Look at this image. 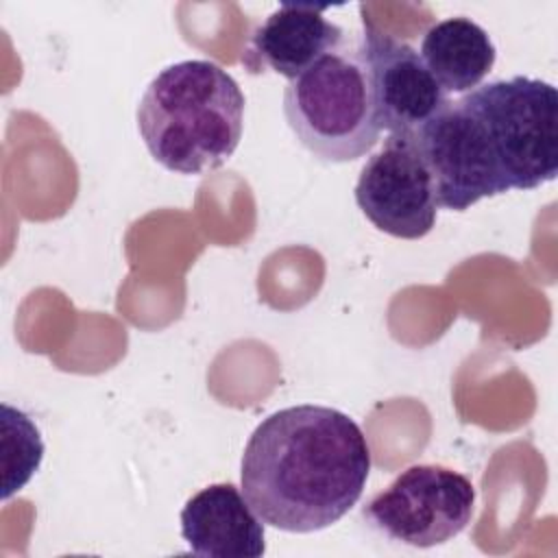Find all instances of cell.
Masks as SVG:
<instances>
[{
  "mask_svg": "<svg viewBox=\"0 0 558 558\" xmlns=\"http://www.w3.org/2000/svg\"><path fill=\"white\" fill-rule=\"evenodd\" d=\"M371 447L360 425L327 405H290L266 416L242 453V493L255 514L283 532L338 523L362 497Z\"/></svg>",
  "mask_w": 558,
  "mask_h": 558,
  "instance_id": "cell-1",
  "label": "cell"
},
{
  "mask_svg": "<svg viewBox=\"0 0 558 558\" xmlns=\"http://www.w3.org/2000/svg\"><path fill=\"white\" fill-rule=\"evenodd\" d=\"M242 124L238 81L207 59L163 68L137 105V129L150 157L179 174L222 166L240 144Z\"/></svg>",
  "mask_w": 558,
  "mask_h": 558,
  "instance_id": "cell-2",
  "label": "cell"
},
{
  "mask_svg": "<svg viewBox=\"0 0 558 558\" xmlns=\"http://www.w3.org/2000/svg\"><path fill=\"white\" fill-rule=\"evenodd\" d=\"M283 113L296 140L320 161L347 163L368 155L381 126L360 48L344 41L288 81Z\"/></svg>",
  "mask_w": 558,
  "mask_h": 558,
  "instance_id": "cell-3",
  "label": "cell"
},
{
  "mask_svg": "<svg viewBox=\"0 0 558 558\" xmlns=\"http://www.w3.org/2000/svg\"><path fill=\"white\" fill-rule=\"evenodd\" d=\"M477 111L508 190H534L558 172V94L541 78H499L464 94Z\"/></svg>",
  "mask_w": 558,
  "mask_h": 558,
  "instance_id": "cell-4",
  "label": "cell"
},
{
  "mask_svg": "<svg viewBox=\"0 0 558 558\" xmlns=\"http://www.w3.org/2000/svg\"><path fill=\"white\" fill-rule=\"evenodd\" d=\"M475 488L442 464H412L362 510L366 523L392 541L418 549L458 536L473 517Z\"/></svg>",
  "mask_w": 558,
  "mask_h": 558,
  "instance_id": "cell-5",
  "label": "cell"
},
{
  "mask_svg": "<svg viewBox=\"0 0 558 558\" xmlns=\"http://www.w3.org/2000/svg\"><path fill=\"white\" fill-rule=\"evenodd\" d=\"M429 172L436 207L464 211L482 198L508 192L484 124L466 96L449 100L412 133Z\"/></svg>",
  "mask_w": 558,
  "mask_h": 558,
  "instance_id": "cell-6",
  "label": "cell"
},
{
  "mask_svg": "<svg viewBox=\"0 0 558 558\" xmlns=\"http://www.w3.org/2000/svg\"><path fill=\"white\" fill-rule=\"evenodd\" d=\"M355 203L388 235L418 240L434 229L438 207L412 133L388 135L381 150L368 157L355 183Z\"/></svg>",
  "mask_w": 558,
  "mask_h": 558,
  "instance_id": "cell-7",
  "label": "cell"
},
{
  "mask_svg": "<svg viewBox=\"0 0 558 558\" xmlns=\"http://www.w3.org/2000/svg\"><path fill=\"white\" fill-rule=\"evenodd\" d=\"M357 48L371 76L379 126L388 135L414 133L449 102L410 44L381 33L364 20Z\"/></svg>",
  "mask_w": 558,
  "mask_h": 558,
  "instance_id": "cell-8",
  "label": "cell"
},
{
  "mask_svg": "<svg viewBox=\"0 0 558 558\" xmlns=\"http://www.w3.org/2000/svg\"><path fill=\"white\" fill-rule=\"evenodd\" d=\"M342 44L344 31L325 17V7L281 4L251 33L242 61L251 72L270 68L292 81Z\"/></svg>",
  "mask_w": 558,
  "mask_h": 558,
  "instance_id": "cell-9",
  "label": "cell"
},
{
  "mask_svg": "<svg viewBox=\"0 0 558 558\" xmlns=\"http://www.w3.org/2000/svg\"><path fill=\"white\" fill-rule=\"evenodd\" d=\"M187 549L207 558H259L266 554L264 521L233 484H209L181 510Z\"/></svg>",
  "mask_w": 558,
  "mask_h": 558,
  "instance_id": "cell-10",
  "label": "cell"
},
{
  "mask_svg": "<svg viewBox=\"0 0 558 558\" xmlns=\"http://www.w3.org/2000/svg\"><path fill=\"white\" fill-rule=\"evenodd\" d=\"M418 54L445 94H466L493 70L497 50L477 22L458 15L432 24Z\"/></svg>",
  "mask_w": 558,
  "mask_h": 558,
  "instance_id": "cell-11",
  "label": "cell"
},
{
  "mask_svg": "<svg viewBox=\"0 0 558 558\" xmlns=\"http://www.w3.org/2000/svg\"><path fill=\"white\" fill-rule=\"evenodd\" d=\"M44 458L37 425L22 410L2 403V499L22 490Z\"/></svg>",
  "mask_w": 558,
  "mask_h": 558,
  "instance_id": "cell-12",
  "label": "cell"
}]
</instances>
